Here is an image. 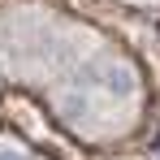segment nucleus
<instances>
[{
  "instance_id": "1",
  "label": "nucleus",
  "mask_w": 160,
  "mask_h": 160,
  "mask_svg": "<svg viewBox=\"0 0 160 160\" xmlns=\"http://www.w3.org/2000/svg\"><path fill=\"white\" fill-rule=\"evenodd\" d=\"M0 160H30V152L18 138H0Z\"/></svg>"
}]
</instances>
